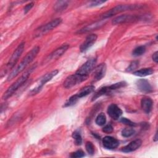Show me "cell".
Returning a JSON list of instances; mask_svg holds the SVG:
<instances>
[{
    "label": "cell",
    "mask_w": 158,
    "mask_h": 158,
    "mask_svg": "<svg viewBox=\"0 0 158 158\" xmlns=\"http://www.w3.org/2000/svg\"><path fill=\"white\" fill-rule=\"evenodd\" d=\"M40 51V47L36 46H35L30 51H29L27 55L24 57L22 60L20 62V64L15 68L9 75L7 77V81H10L12 80L14 78L17 77L20 73H21L36 57L37 54Z\"/></svg>",
    "instance_id": "obj_1"
},
{
    "label": "cell",
    "mask_w": 158,
    "mask_h": 158,
    "mask_svg": "<svg viewBox=\"0 0 158 158\" xmlns=\"http://www.w3.org/2000/svg\"><path fill=\"white\" fill-rule=\"evenodd\" d=\"M36 64H35L28 69H27L15 82H14L4 93L2 97V99L5 100L10 97L22 85H23V83H25V81L27 80L33 71L36 69Z\"/></svg>",
    "instance_id": "obj_2"
},
{
    "label": "cell",
    "mask_w": 158,
    "mask_h": 158,
    "mask_svg": "<svg viewBox=\"0 0 158 158\" xmlns=\"http://www.w3.org/2000/svg\"><path fill=\"white\" fill-rule=\"evenodd\" d=\"M62 21V20L61 18H56L55 19L52 20L49 22L46 23L45 25H43L38 27V28L36 29V30L34 32V34H33L34 37L35 38L40 37L45 35L46 33H48L49 31L52 30V29L59 26L61 23Z\"/></svg>",
    "instance_id": "obj_3"
},
{
    "label": "cell",
    "mask_w": 158,
    "mask_h": 158,
    "mask_svg": "<svg viewBox=\"0 0 158 158\" xmlns=\"http://www.w3.org/2000/svg\"><path fill=\"white\" fill-rule=\"evenodd\" d=\"M140 7V5H137V4H120L118 5L107 12H105L102 15V19H106L108 18H110L114 15L126 11V10H133L136 9Z\"/></svg>",
    "instance_id": "obj_4"
},
{
    "label": "cell",
    "mask_w": 158,
    "mask_h": 158,
    "mask_svg": "<svg viewBox=\"0 0 158 158\" xmlns=\"http://www.w3.org/2000/svg\"><path fill=\"white\" fill-rule=\"evenodd\" d=\"M24 48H25V43L24 42H22L19 44V46L17 47V48L15 49V51L12 53L11 57L10 58L9 62H7L6 67V69L1 70V76H2V75L5 74L8 70L12 69L15 66V64L18 61L21 54H22Z\"/></svg>",
    "instance_id": "obj_5"
},
{
    "label": "cell",
    "mask_w": 158,
    "mask_h": 158,
    "mask_svg": "<svg viewBox=\"0 0 158 158\" xmlns=\"http://www.w3.org/2000/svg\"><path fill=\"white\" fill-rule=\"evenodd\" d=\"M59 71L58 70H54L50 72H48L44 75L42 77L40 78V79L37 81L36 85L35 86L34 88H31V89L30 91V95H35L38 93H39L43 86L49 81H50L54 77H55L57 73Z\"/></svg>",
    "instance_id": "obj_6"
},
{
    "label": "cell",
    "mask_w": 158,
    "mask_h": 158,
    "mask_svg": "<svg viewBox=\"0 0 158 158\" xmlns=\"http://www.w3.org/2000/svg\"><path fill=\"white\" fill-rule=\"evenodd\" d=\"M96 61L97 60L95 57L88 59L76 71L75 73L87 79L89 74L92 72L93 70H94L96 64Z\"/></svg>",
    "instance_id": "obj_7"
},
{
    "label": "cell",
    "mask_w": 158,
    "mask_h": 158,
    "mask_svg": "<svg viewBox=\"0 0 158 158\" xmlns=\"http://www.w3.org/2000/svg\"><path fill=\"white\" fill-rule=\"evenodd\" d=\"M69 48V44H63L59 48H57L56 50L52 51L50 54H49L47 56V57L43 60V64H48L49 62H51L58 59L67 51Z\"/></svg>",
    "instance_id": "obj_8"
},
{
    "label": "cell",
    "mask_w": 158,
    "mask_h": 158,
    "mask_svg": "<svg viewBox=\"0 0 158 158\" xmlns=\"http://www.w3.org/2000/svg\"><path fill=\"white\" fill-rule=\"evenodd\" d=\"M86 79L80 75L77 74L76 73L69 75L66 78L65 81H64L63 85L65 88H70L81 82L86 80Z\"/></svg>",
    "instance_id": "obj_9"
},
{
    "label": "cell",
    "mask_w": 158,
    "mask_h": 158,
    "mask_svg": "<svg viewBox=\"0 0 158 158\" xmlns=\"http://www.w3.org/2000/svg\"><path fill=\"white\" fill-rule=\"evenodd\" d=\"M139 19V17L135 15H128L123 14L119 15L112 20V24L118 25L122 23H125L128 22H133L135 21H137Z\"/></svg>",
    "instance_id": "obj_10"
},
{
    "label": "cell",
    "mask_w": 158,
    "mask_h": 158,
    "mask_svg": "<svg viewBox=\"0 0 158 158\" xmlns=\"http://www.w3.org/2000/svg\"><path fill=\"white\" fill-rule=\"evenodd\" d=\"M98 36L96 34H91L88 35L83 43L81 44L80 47V50L81 52L86 51L89 48H90L96 41Z\"/></svg>",
    "instance_id": "obj_11"
},
{
    "label": "cell",
    "mask_w": 158,
    "mask_h": 158,
    "mask_svg": "<svg viewBox=\"0 0 158 158\" xmlns=\"http://www.w3.org/2000/svg\"><path fill=\"white\" fill-rule=\"evenodd\" d=\"M106 19H102L100 21L96 22L94 23L89 24V25L81 28L80 30H79L77 31V33H84L89 32V31H91L93 30H95L96 29L99 28L102 26H103L106 23Z\"/></svg>",
    "instance_id": "obj_12"
},
{
    "label": "cell",
    "mask_w": 158,
    "mask_h": 158,
    "mask_svg": "<svg viewBox=\"0 0 158 158\" xmlns=\"http://www.w3.org/2000/svg\"><path fill=\"white\" fill-rule=\"evenodd\" d=\"M103 146L107 149H114L119 145V141L114 137L106 136L102 139Z\"/></svg>",
    "instance_id": "obj_13"
},
{
    "label": "cell",
    "mask_w": 158,
    "mask_h": 158,
    "mask_svg": "<svg viewBox=\"0 0 158 158\" xmlns=\"http://www.w3.org/2000/svg\"><path fill=\"white\" fill-rule=\"evenodd\" d=\"M136 85L138 89L143 93H149L153 91L151 85L146 79H139L136 81Z\"/></svg>",
    "instance_id": "obj_14"
},
{
    "label": "cell",
    "mask_w": 158,
    "mask_h": 158,
    "mask_svg": "<svg viewBox=\"0 0 158 158\" xmlns=\"http://www.w3.org/2000/svg\"><path fill=\"white\" fill-rule=\"evenodd\" d=\"M107 114L114 120H118L122 114V110L115 104H112L107 108Z\"/></svg>",
    "instance_id": "obj_15"
},
{
    "label": "cell",
    "mask_w": 158,
    "mask_h": 158,
    "mask_svg": "<svg viewBox=\"0 0 158 158\" xmlns=\"http://www.w3.org/2000/svg\"><path fill=\"white\" fill-rule=\"evenodd\" d=\"M106 72V65L105 64H101L94 68L93 73V80L97 81L102 78Z\"/></svg>",
    "instance_id": "obj_16"
},
{
    "label": "cell",
    "mask_w": 158,
    "mask_h": 158,
    "mask_svg": "<svg viewBox=\"0 0 158 158\" xmlns=\"http://www.w3.org/2000/svg\"><path fill=\"white\" fill-rule=\"evenodd\" d=\"M153 106V101L152 99L148 96L143 97L141 100V107L142 110L146 114H149L152 110Z\"/></svg>",
    "instance_id": "obj_17"
},
{
    "label": "cell",
    "mask_w": 158,
    "mask_h": 158,
    "mask_svg": "<svg viewBox=\"0 0 158 158\" xmlns=\"http://www.w3.org/2000/svg\"><path fill=\"white\" fill-rule=\"evenodd\" d=\"M141 144H142V141L139 139H137L134 141H132L128 144H127V146L122 148L121 151L122 152H126V153L133 152V151H135V150L138 149L141 146Z\"/></svg>",
    "instance_id": "obj_18"
},
{
    "label": "cell",
    "mask_w": 158,
    "mask_h": 158,
    "mask_svg": "<svg viewBox=\"0 0 158 158\" xmlns=\"http://www.w3.org/2000/svg\"><path fill=\"white\" fill-rule=\"evenodd\" d=\"M94 86L93 85L86 86L81 88L77 93H76V94L78 96V98L80 99L91 93L94 91Z\"/></svg>",
    "instance_id": "obj_19"
},
{
    "label": "cell",
    "mask_w": 158,
    "mask_h": 158,
    "mask_svg": "<svg viewBox=\"0 0 158 158\" xmlns=\"http://www.w3.org/2000/svg\"><path fill=\"white\" fill-rule=\"evenodd\" d=\"M154 72V70L152 68H144L138 70H136L133 72V75L138 77H146L152 75Z\"/></svg>",
    "instance_id": "obj_20"
},
{
    "label": "cell",
    "mask_w": 158,
    "mask_h": 158,
    "mask_svg": "<svg viewBox=\"0 0 158 158\" xmlns=\"http://www.w3.org/2000/svg\"><path fill=\"white\" fill-rule=\"evenodd\" d=\"M69 2L68 1H58L54 5V10L56 12H62L66 9L69 6Z\"/></svg>",
    "instance_id": "obj_21"
},
{
    "label": "cell",
    "mask_w": 158,
    "mask_h": 158,
    "mask_svg": "<svg viewBox=\"0 0 158 158\" xmlns=\"http://www.w3.org/2000/svg\"><path fill=\"white\" fill-rule=\"evenodd\" d=\"M79 99V98H78V96H77V94H74L72 96H70L67 100V101L64 103L63 107H70L72 106L74 104H75L77 103V102L78 101V100Z\"/></svg>",
    "instance_id": "obj_22"
},
{
    "label": "cell",
    "mask_w": 158,
    "mask_h": 158,
    "mask_svg": "<svg viewBox=\"0 0 158 158\" xmlns=\"http://www.w3.org/2000/svg\"><path fill=\"white\" fill-rule=\"evenodd\" d=\"M96 123L99 126H102L104 125L106 122V115L101 112L98 115V116L96 118L95 120Z\"/></svg>",
    "instance_id": "obj_23"
},
{
    "label": "cell",
    "mask_w": 158,
    "mask_h": 158,
    "mask_svg": "<svg viewBox=\"0 0 158 158\" xmlns=\"http://www.w3.org/2000/svg\"><path fill=\"white\" fill-rule=\"evenodd\" d=\"M146 52V48L144 46H139L135 48L132 52L134 56H139L143 55Z\"/></svg>",
    "instance_id": "obj_24"
},
{
    "label": "cell",
    "mask_w": 158,
    "mask_h": 158,
    "mask_svg": "<svg viewBox=\"0 0 158 158\" xmlns=\"http://www.w3.org/2000/svg\"><path fill=\"white\" fill-rule=\"evenodd\" d=\"M72 138L74 139L75 144L77 146H80L82 143V138L80 133L78 131H75L72 133Z\"/></svg>",
    "instance_id": "obj_25"
},
{
    "label": "cell",
    "mask_w": 158,
    "mask_h": 158,
    "mask_svg": "<svg viewBox=\"0 0 158 158\" xmlns=\"http://www.w3.org/2000/svg\"><path fill=\"white\" fill-rule=\"evenodd\" d=\"M135 133V131L133 128H124L122 130V136L123 137H125V138H128V137H130L132 135H133Z\"/></svg>",
    "instance_id": "obj_26"
},
{
    "label": "cell",
    "mask_w": 158,
    "mask_h": 158,
    "mask_svg": "<svg viewBox=\"0 0 158 158\" xmlns=\"http://www.w3.org/2000/svg\"><path fill=\"white\" fill-rule=\"evenodd\" d=\"M139 65V61L138 60H134V61H132L130 65L127 67L126 71L128 72H133L135 69H137V67H138Z\"/></svg>",
    "instance_id": "obj_27"
},
{
    "label": "cell",
    "mask_w": 158,
    "mask_h": 158,
    "mask_svg": "<svg viewBox=\"0 0 158 158\" xmlns=\"http://www.w3.org/2000/svg\"><path fill=\"white\" fill-rule=\"evenodd\" d=\"M85 148L89 154H90V155L94 154V145L93 144V143L91 142H90V141L86 142V143L85 144Z\"/></svg>",
    "instance_id": "obj_28"
},
{
    "label": "cell",
    "mask_w": 158,
    "mask_h": 158,
    "mask_svg": "<svg viewBox=\"0 0 158 158\" xmlns=\"http://www.w3.org/2000/svg\"><path fill=\"white\" fill-rule=\"evenodd\" d=\"M120 122H122V123L125 124V125H128V126H130V127H134L136 125V123L133 122L132 121H131L130 120H129L128 118H127L125 117H122L120 118Z\"/></svg>",
    "instance_id": "obj_29"
},
{
    "label": "cell",
    "mask_w": 158,
    "mask_h": 158,
    "mask_svg": "<svg viewBox=\"0 0 158 158\" xmlns=\"http://www.w3.org/2000/svg\"><path fill=\"white\" fill-rule=\"evenodd\" d=\"M85 156V152L82 151V150H78L74 152H73L72 154H71V157H83Z\"/></svg>",
    "instance_id": "obj_30"
},
{
    "label": "cell",
    "mask_w": 158,
    "mask_h": 158,
    "mask_svg": "<svg viewBox=\"0 0 158 158\" xmlns=\"http://www.w3.org/2000/svg\"><path fill=\"white\" fill-rule=\"evenodd\" d=\"M113 127L110 124H108V125H105L103 128H102V131H104V133H110L113 131Z\"/></svg>",
    "instance_id": "obj_31"
},
{
    "label": "cell",
    "mask_w": 158,
    "mask_h": 158,
    "mask_svg": "<svg viewBox=\"0 0 158 158\" xmlns=\"http://www.w3.org/2000/svg\"><path fill=\"white\" fill-rule=\"evenodd\" d=\"M33 6H34V3L33 2H30L29 4H27L24 7V8H23V13L25 14L28 13L30 10V9L33 7Z\"/></svg>",
    "instance_id": "obj_32"
},
{
    "label": "cell",
    "mask_w": 158,
    "mask_h": 158,
    "mask_svg": "<svg viewBox=\"0 0 158 158\" xmlns=\"http://www.w3.org/2000/svg\"><path fill=\"white\" fill-rule=\"evenodd\" d=\"M106 1H91L89 4V7H93V6H99L103 3H104Z\"/></svg>",
    "instance_id": "obj_33"
},
{
    "label": "cell",
    "mask_w": 158,
    "mask_h": 158,
    "mask_svg": "<svg viewBox=\"0 0 158 158\" xmlns=\"http://www.w3.org/2000/svg\"><path fill=\"white\" fill-rule=\"evenodd\" d=\"M152 60L153 61H154L156 63H157L158 62V52L157 51H156L153 55H152Z\"/></svg>",
    "instance_id": "obj_34"
},
{
    "label": "cell",
    "mask_w": 158,
    "mask_h": 158,
    "mask_svg": "<svg viewBox=\"0 0 158 158\" xmlns=\"http://www.w3.org/2000/svg\"><path fill=\"white\" fill-rule=\"evenodd\" d=\"M157 132L156 131V135H155V136H154V141H157Z\"/></svg>",
    "instance_id": "obj_35"
}]
</instances>
